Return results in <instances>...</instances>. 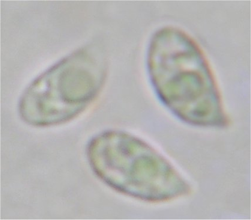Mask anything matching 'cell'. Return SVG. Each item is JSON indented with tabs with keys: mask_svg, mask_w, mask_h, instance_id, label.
Here are the masks:
<instances>
[{
	"mask_svg": "<svg viewBox=\"0 0 251 220\" xmlns=\"http://www.w3.org/2000/svg\"><path fill=\"white\" fill-rule=\"evenodd\" d=\"M102 55L78 50L33 81L20 103L21 117L33 126L54 125L72 120L97 96L106 77Z\"/></svg>",
	"mask_w": 251,
	"mask_h": 220,
	"instance_id": "6da1fadb",
	"label": "cell"
},
{
	"mask_svg": "<svg viewBox=\"0 0 251 220\" xmlns=\"http://www.w3.org/2000/svg\"><path fill=\"white\" fill-rule=\"evenodd\" d=\"M88 156L101 180L127 194L160 197L163 195L158 186L168 185L166 183L172 177V172L156 154L124 133L99 135L89 145Z\"/></svg>",
	"mask_w": 251,
	"mask_h": 220,
	"instance_id": "7a4b0ae2",
	"label": "cell"
},
{
	"mask_svg": "<svg viewBox=\"0 0 251 220\" xmlns=\"http://www.w3.org/2000/svg\"><path fill=\"white\" fill-rule=\"evenodd\" d=\"M197 49L186 35L166 29L154 37L149 54L151 78L158 94L177 114L190 121L201 86L211 78Z\"/></svg>",
	"mask_w": 251,
	"mask_h": 220,
	"instance_id": "3957f363",
	"label": "cell"
}]
</instances>
